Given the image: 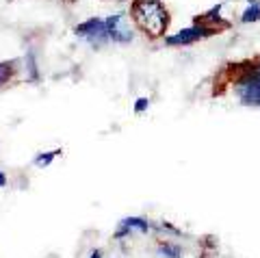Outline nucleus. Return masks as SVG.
Here are the masks:
<instances>
[{"label": "nucleus", "mask_w": 260, "mask_h": 258, "mask_svg": "<svg viewBox=\"0 0 260 258\" xmlns=\"http://www.w3.org/2000/svg\"><path fill=\"white\" fill-rule=\"evenodd\" d=\"M130 18L150 37L165 35L169 26V11L162 0H133Z\"/></svg>", "instance_id": "f257e3e1"}, {"label": "nucleus", "mask_w": 260, "mask_h": 258, "mask_svg": "<svg viewBox=\"0 0 260 258\" xmlns=\"http://www.w3.org/2000/svg\"><path fill=\"white\" fill-rule=\"evenodd\" d=\"M232 93L239 104L247 109H260V70L258 66H245L232 80Z\"/></svg>", "instance_id": "f03ea898"}, {"label": "nucleus", "mask_w": 260, "mask_h": 258, "mask_svg": "<svg viewBox=\"0 0 260 258\" xmlns=\"http://www.w3.org/2000/svg\"><path fill=\"white\" fill-rule=\"evenodd\" d=\"M217 28H210L206 24L193 22L191 26H184L180 30H176L172 35H165V46L169 48H184V46H193L202 42V39H208L210 35H215Z\"/></svg>", "instance_id": "7ed1b4c3"}, {"label": "nucleus", "mask_w": 260, "mask_h": 258, "mask_svg": "<svg viewBox=\"0 0 260 258\" xmlns=\"http://www.w3.org/2000/svg\"><path fill=\"white\" fill-rule=\"evenodd\" d=\"M107 22V30H109V37L113 44H130L135 39V26L137 24L130 20V15L126 11H115L104 18Z\"/></svg>", "instance_id": "20e7f679"}, {"label": "nucleus", "mask_w": 260, "mask_h": 258, "mask_svg": "<svg viewBox=\"0 0 260 258\" xmlns=\"http://www.w3.org/2000/svg\"><path fill=\"white\" fill-rule=\"evenodd\" d=\"M74 35L83 37L85 42H89L91 46H104V44L111 42L104 18H89L85 22L76 24V26H74Z\"/></svg>", "instance_id": "39448f33"}, {"label": "nucleus", "mask_w": 260, "mask_h": 258, "mask_svg": "<svg viewBox=\"0 0 260 258\" xmlns=\"http://www.w3.org/2000/svg\"><path fill=\"white\" fill-rule=\"evenodd\" d=\"M223 7L225 3H217L215 7H210V9L206 13H202L195 18V22H200V24H206V26L210 28H228V20L223 18Z\"/></svg>", "instance_id": "423d86ee"}, {"label": "nucleus", "mask_w": 260, "mask_h": 258, "mask_svg": "<svg viewBox=\"0 0 260 258\" xmlns=\"http://www.w3.org/2000/svg\"><path fill=\"white\" fill-rule=\"evenodd\" d=\"M239 22L243 24V26H249V24L260 22V0L243 5V9L239 13Z\"/></svg>", "instance_id": "0eeeda50"}, {"label": "nucleus", "mask_w": 260, "mask_h": 258, "mask_svg": "<svg viewBox=\"0 0 260 258\" xmlns=\"http://www.w3.org/2000/svg\"><path fill=\"white\" fill-rule=\"evenodd\" d=\"M24 74H26V80H30V83H35V80L39 78V70H37V61L35 56H32V52H28L26 56H24Z\"/></svg>", "instance_id": "6e6552de"}, {"label": "nucleus", "mask_w": 260, "mask_h": 258, "mask_svg": "<svg viewBox=\"0 0 260 258\" xmlns=\"http://www.w3.org/2000/svg\"><path fill=\"white\" fill-rule=\"evenodd\" d=\"M18 63H20V61H15V59H13V61H0V85L9 83V80L13 78Z\"/></svg>", "instance_id": "1a4fd4ad"}, {"label": "nucleus", "mask_w": 260, "mask_h": 258, "mask_svg": "<svg viewBox=\"0 0 260 258\" xmlns=\"http://www.w3.org/2000/svg\"><path fill=\"white\" fill-rule=\"evenodd\" d=\"M158 256L160 258H184L182 247L174 243H160L158 245Z\"/></svg>", "instance_id": "9d476101"}, {"label": "nucleus", "mask_w": 260, "mask_h": 258, "mask_svg": "<svg viewBox=\"0 0 260 258\" xmlns=\"http://www.w3.org/2000/svg\"><path fill=\"white\" fill-rule=\"evenodd\" d=\"M121 225H128L130 230H139V232L150 230V223L145 219H141V217H124V219H121Z\"/></svg>", "instance_id": "9b49d317"}, {"label": "nucleus", "mask_w": 260, "mask_h": 258, "mask_svg": "<svg viewBox=\"0 0 260 258\" xmlns=\"http://www.w3.org/2000/svg\"><path fill=\"white\" fill-rule=\"evenodd\" d=\"M61 154V150H52V152H42V154L35 156V165L37 167H48L52 163V160Z\"/></svg>", "instance_id": "f8f14e48"}, {"label": "nucleus", "mask_w": 260, "mask_h": 258, "mask_svg": "<svg viewBox=\"0 0 260 258\" xmlns=\"http://www.w3.org/2000/svg\"><path fill=\"white\" fill-rule=\"evenodd\" d=\"M148 109H150V98L141 95V98L135 100V113H137V115H141V113H145Z\"/></svg>", "instance_id": "ddd939ff"}, {"label": "nucleus", "mask_w": 260, "mask_h": 258, "mask_svg": "<svg viewBox=\"0 0 260 258\" xmlns=\"http://www.w3.org/2000/svg\"><path fill=\"white\" fill-rule=\"evenodd\" d=\"M89 258H102V252H100V249H93L91 256H89Z\"/></svg>", "instance_id": "4468645a"}, {"label": "nucleus", "mask_w": 260, "mask_h": 258, "mask_svg": "<svg viewBox=\"0 0 260 258\" xmlns=\"http://www.w3.org/2000/svg\"><path fill=\"white\" fill-rule=\"evenodd\" d=\"M5 184H7V176L0 172V187H5Z\"/></svg>", "instance_id": "2eb2a0df"}, {"label": "nucleus", "mask_w": 260, "mask_h": 258, "mask_svg": "<svg viewBox=\"0 0 260 258\" xmlns=\"http://www.w3.org/2000/svg\"><path fill=\"white\" fill-rule=\"evenodd\" d=\"M256 66H258V70H260V61H258V63H256Z\"/></svg>", "instance_id": "dca6fc26"}]
</instances>
